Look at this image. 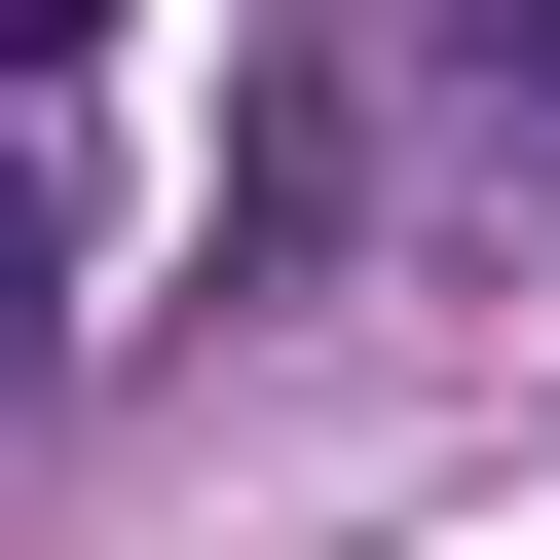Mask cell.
Wrapping results in <instances>:
<instances>
[{"mask_svg":"<svg viewBox=\"0 0 560 560\" xmlns=\"http://www.w3.org/2000/svg\"><path fill=\"white\" fill-rule=\"evenodd\" d=\"M38 337H75V150L0 113V411H38Z\"/></svg>","mask_w":560,"mask_h":560,"instance_id":"cell-1","label":"cell"},{"mask_svg":"<svg viewBox=\"0 0 560 560\" xmlns=\"http://www.w3.org/2000/svg\"><path fill=\"white\" fill-rule=\"evenodd\" d=\"M75 38H113V0H0V113H38V75H75Z\"/></svg>","mask_w":560,"mask_h":560,"instance_id":"cell-2","label":"cell"},{"mask_svg":"<svg viewBox=\"0 0 560 560\" xmlns=\"http://www.w3.org/2000/svg\"><path fill=\"white\" fill-rule=\"evenodd\" d=\"M448 38H486V75H560V0H448Z\"/></svg>","mask_w":560,"mask_h":560,"instance_id":"cell-3","label":"cell"}]
</instances>
